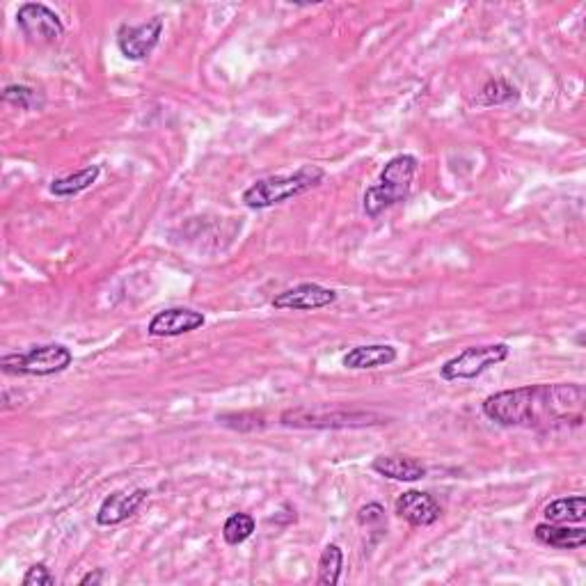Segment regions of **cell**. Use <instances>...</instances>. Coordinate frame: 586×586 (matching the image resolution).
<instances>
[{
    "mask_svg": "<svg viewBox=\"0 0 586 586\" xmlns=\"http://www.w3.org/2000/svg\"><path fill=\"white\" fill-rule=\"evenodd\" d=\"M586 390L577 383L525 385L490 394L481 403L483 415L506 429L559 431L584 422Z\"/></svg>",
    "mask_w": 586,
    "mask_h": 586,
    "instance_id": "6da1fadb",
    "label": "cell"
},
{
    "mask_svg": "<svg viewBox=\"0 0 586 586\" xmlns=\"http://www.w3.org/2000/svg\"><path fill=\"white\" fill-rule=\"evenodd\" d=\"M419 170V161L410 154H399L385 163L380 170V177L374 186L364 190L362 207L369 218H378L380 213L406 202L413 190L415 174Z\"/></svg>",
    "mask_w": 586,
    "mask_h": 586,
    "instance_id": "7a4b0ae2",
    "label": "cell"
},
{
    "mask_svg": "<svg viewBox=\"0 0 586 586\" xmlns=\"http://www.w3.org/2000/svg\"><path fill=\"white\" fill-rule=\"evenodd\" d=\"M323 179H326V170L319 165H303L287 177H266L255 181L250 188L243 190L241 202L248 209H271L293 200V197L310 193L323 184Z\"/></svg>",
    "mask_w": 586,
    "mask_h": 586,
    "instance_id": "3957f363",
    "label": "cell"
},
{
    "mask_svg": "<svg viewBox=\"0 0 586 586\" xmlns=\"http://www.w3.org/2000/svg\"><path fill=\"white\" fill-rule=\"evenodd\" d=\"M74 353L65 344L30 346L28 351L7 353L0 358V369L12 376H55L71 367Z\"/></svg>",
    "mask_w": 586,
    "mask_h": 586,
    "instance_id": "277c9868",
    "label": "cell"
},
{
    "mask_svg": "<svg viewBox=\"0 0 586 586\" xmlns=\"http://www.w3.org/2000/svg\"><path fill=\"white\" fill-rule=\"evenodd\" d=\"M280 422L289 429H364L383 424L385 417L364 410H328V408H296L284 410Z\"/></svg>",
    "mask_w": 586,
    "mask_h": 586,
    "instance_id": "5b68a950",
    "label": "cell"
},
{
    "mask_svg": "<svg viewBox=\"0 0 586 586\" xmlns=\"http://www.w3.org/2000/svg\"><path fill=\"white\" fill-rule=\"evenodd\" d=\"M509 355L511 348L504 342L486 346H467L465 351L442 364L440 376L442 380H449V383H454V380H474L479 378L483 371L495 367V364L509 360Z\"/></svg>",
    "mask_w": 586,
    "mask_h": 586,
    "instance_id": "8992f818",
    "label": "cell"
},
{
    "mask_svg": "<svg viewBox=\"0 0 586 586\" xmlns=\"http://www.w3.org/2000/svg\"><path fill=\"white\" fill-rule=\"evenodd\" d=\"M17 26L30 44H53L65 35V23L44 3H23L17 10Z\"/></svg>",
    "mask_w": 586,
    "mask_h": 586,
    "instance_id": "52a82bcc",
    "label": "cell"
},
{
    "mask_svg": "<svg viewBox=\"0 0 586 586\" xmlns=\"http://www.w3.org/2000/svg\"><path fill=\"white\" fill-rule=\"evenodd\" d=\"M165 21L163 17H152L145 23H138V26H131V23H122L120 30H117V49L124 55L126 60L131 62H142L147 60L149 55L161 42Z\"/></svg>",
    "mask_w": 586,
    "mask_h": 586,
    "instance_id": "ba28073f",
    "label": "cell"
},
{
    "mask_svg": "<svg viewBox=\"0 0 586 586\" xmlns=\"http://www.w3.org/2000/svg\"><path fill=\"white\" fill-rule=\"evenodd\" d=\"M337 303V291L321 287L316 282H305L298 287H291L287 291L277 293L273 298L275 310H293V312H314L323 310Z\"/></svg>",
    "mask_w": 586,
    "mask_h": 586,
    "instance_id": "9c48e42d",
    "label": "cell"
},
{
    "mask_svg": "<svg viewBox=\"0 0 586 586\" xmlns=\"http://www.w3.org/2000/svg\"><path fill=\"white\" fill-rule=\"evenodd\" d=\"M204 323H207V316L202 312L190 310V307H168V310L154 314L147 332L152 337H181L200 330Z\"/></svg>",
    "mask_w": 586,
    "mask_h": 586,
    "instance_id": "30bf717a",
    "label": "cell"
},
{
    "mask_svg": "<svg viewBox=\"0 0 586 586\" xmlns=\"http://www.w3.org/2000/svg\"><path fill=\"white\" fill-rule=\"evenodd\" d=\"M394 511L413 527H431L442 516L440 502L431 493H422V490H406V493L399 495L397 502H394Z\"/></svg>",
    "mask_w": 586,
    "mask_h": 586,
    "instance_id": "8fae6325",
    "label": "cell"
},
{
    "mask_svg": "<svg viewBox=\"0 0 586 586\" xmlns=\"http://www.w3.org/2000/svg\"><path fill=\"white\" fill-rule=\"evenodd\" d=\"M149 490L136 488V490H115L110 493L104 502H101L97 511V525L101 527H115L122 525L124 520L133 518L138 513L142 504L147 502Z\"/></svg>",
    "mask_w": 586,
    "mask_h": 586,
    "instance_id": "7c38bea8",
    "label": "cell"
},
{
    "mask_svg": "<svg viewBox=\"0 0 586 586\" xmlns=\"http://www.w3.org/2000/svg\"><path fill=\"white\" fill-rule=\"evenodd\" d=\"M399 353L397 348L390 344H367V346H355L344 355L342 364L346 369H380L390 367V364L397 362Z\"/></svg>",
    "mask_w": 586,
    "mask_h": 586,
    "instance_id": "4fadbf2b",
    "label": "cell"
},
{
    "mask_svg": "<svg viewBox=\"0 0 586 586\" xmlns=\"http://www.w3.org/2000/svg\"><path fill=\"white\" fill-rule=\"evenodd\" d=\"M534 536L538 543L557 550H580L586 545V529L554 525V522H541V525H536Z\"/></svg>",
    "mask_w": 586,
    "mask_h": 586,
    "instance_id": "5bb4252c",
    "label": "cell"
},
{
    "mask_svg": "<svg viewBox=\"0 0 586 586\" xmlns=\"http://www.w3.org/2000/svg\"><path fill=\"white\" fill-rule=\"evenodd\" d=\"M371 470L380 477L385 479H392V481H419L426 477V467L415 461V458L410 456H399V454H392V456H378L374 458V463H371Z\"/></svg>",
    "mask_w": 586,
    "mask_h": 586,
    "instance_id": "9a60e30c",
    "label": "cell"
},
{
    "mask_svg": "<svg viewBox=\"0 0 586 586\" xmlns=\"http://www.w3.org/2000/svg\"><path fill=\"white\" fill-rule=\"evenodd\" d=\"M543 516H545V522H554V525L582 522L586 518V500L582 495L561 497V500H554L545 506Z\"/></svg>",
    "mask_w": 586,
    "mask_h": 586,
    "instance_id": "2e32d148",
    "label": "cell"
},
{
    "mask_svg": "<svg viewBox=\"0 0 586 586\" xmlns=\"http://www.w3.org/2000/svg\"><path fill=\"white\" fill-rule=\"evenodd\" d=\"M99 177H101V165H87V168H83L81 172L53 179L51 193L55 197H74L78 193H83V190L92 188L94 184H97Z\"/></svg>",
    "mask_w": 586,
    "mask_h": 586,
    "instance_id": "e0dca14e",
    "label": "cell"
},
{
    "mask_svg": "<svg viewBox=\"0 0 586 586\" xmlns=\"http://www.w3.org/2000/svg\"><path fill=\"white\" fill-rule=\"evenodd\" d=\"M342 568H344V552L337 543H328L321 552L319 559V577L316 584L321 586H335L342 580Z\"/></svg>",
    "mask_w": 586,
    "mask_h": 586,
    "instance_id": "ac0fdd59",
    "label": "cell"
},
{
    "mask_svg": "<svg viewBox=\"0 0 586 586\" xmlns=\"http://www.w3.org/2000/svg\"><path fill=\"white\" fill-rule=\"evenodd\" d=\"M520 99V92L504 78H495V81H488L483 85L479 104L481 106H504L513 104V101Z\"/></svg>",
    "mask_w": 586,
    "mask_h": 586,
    "instance_id": "d6986e66",
    "label": "cell"
},
{
    "mask_svg": "<svg viewBox=\"0 0 586 586\" xmlns=\"http://www.w3.org/2000/svg\"><path fill=\"white\" fill-rule=\"evenodd\" d=\"M255 529H257V522L250 513H234V516H229L225 520L223 538L229 545H241L255 534Z\"/></svg>",
    "mask_w": 586,
    "mask_h": 586,
    "instance_id": "ffe728a7",
    "label": "cell"
},
{
    "mask_svg": "<svg viewBox=\"0 0 586 586\" xmlns=\"http://www.w3.org/2000/svg\"><path fill=\"white\" fill-rule=\"evenodd\" d=\"M3 101L10 106H17L21 110L37 108V92L28 85H7L3 90Z\"/></svg>",
    "mask_w": 586,
    "mask_h": 586,
    "instance_id": "44dd1931",
    "label": "cell"
},
{
    "mask_svg": "<svg viewBox=\"0 0 586 586\" xmlns=\"http://www.w3.org/2000/svg\"><path fill=\"white\" fill-rule=\"evenodd\" d=\"M55 582H58V580H55V575L51 573V568L46 564H42V561H39V564L30 566L26 570V575H23V580H21L23 586H55Z\"/></svg>",
    "mask_w": 586,
    "mask_h": 586,
    "instance_id": "7402d4cb",
    "label": "cell"
},
{
    "mask_svg": "<svg viewBox=\"0 0 586 586\" xmlns=\"http://www.w3.org/2000/svg\"><path fill=\"white\" fill-rule=\"evenodd\" d=\"M358 525L362 527H383L385 525V509L378 502L362 506L358 511Z\"/></svg>",
    "mask_w": 586,
    "mask_h": 586,
    "instance_id": "603a6c76",
    "label": "cell"
},
{
    "mask_svg": "<svg viewBox=\"0 0 586 586\" xmlns=\"http://www.w3.org/2000/svg\"><path fill=\"white\" fill-rule=\"evenodd\" d=\"M106 580V575H104V570L101 568H97V570H92V573H87V575H83L81 577V586H94V584H101Z\"/></svg>",
    "mask_w": 586,
    "mask_h": 586,
    "instance_id": "cb8c5ba5",
    "label": "cell"
}]
</instances>
